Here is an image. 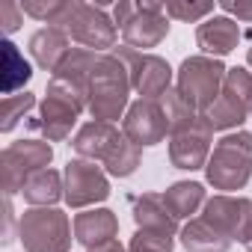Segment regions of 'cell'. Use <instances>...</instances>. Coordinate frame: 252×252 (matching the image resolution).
I'll use <instances>...</instances> for the list:
<instances>
[{"mask_svg": "<svg viewBox=\"0 0 252 252\" xmlns=\"http://www.w3.org/2000/svg\"><path fill=\"white\" fill-rule=\"evenodd\" d=\"M71 149L83 160L104 163L113 178L134 175L137 166H140V158H143V149L134 146L125 134H119L116 125H107V122H86L74 134Z\"/></svg>", "mask_w": 252, "mask_h": 252, "instance_id": "6da1fadb", "label": "cell"}, {"mask_svg": "<svg viewBox=\"0 0 252 252\" xmlns=\"http://www.w3.org/2000/svg\"><path fill=\"white\" fill-rule=\"evenodd\" d=\"M128 92H131V74L113 51L101 54L89 86H86V110L92 122H107L113 125L116 119H125L128 113Z\"/></svg>", "mask_w": 252, "mask_h": 252, "instance_id": "7a4b0ae2", "label": "cell"}, {"mask_svg": "<svg viewBox=\"0 0 252 252\" xmlns=\"http://www.w3.org/2000/svg\"><path fill=\"white\" fill-rule=\"evenodd\" d=\"M83 110H86V89L77 83H68L63 77H51L33 128H39L48 143H63V140H68L74 122Z\"/></svg>", "mask_w": 252, "mask_h": 252, "instance_id": "3957f363", "label": "cell"}, {"mask_svg": "<svg viewBox=\"0 0 252 252\" xmlns=\"http://www.w3.org/2000/svg\"><path fill=\"white\" fill-rule=\"evenodd\" d=\"M205 178L214 190H243L252 178V134H225L208 158Z\"/></svg>", "mask_w": 252, "mask_h": 252, "instance_id": "277c9868", "label": "cell"}, {"mask_svg": "<svg viewBox=\"0 0 252 252\" xmlns=\"http://www.w3.org/2000/svg\"><path fill=\"white\" fill-rule=\"evenodd\" d=\"M51 27H60L71 42L83 45L86 51H110L116 45V21L107 15L104 6L80 3V0H65L63 12Z\"/></svg>", "mask_w": 252, "mask_h": 252, "instance_id": "5b68a950", "label": "cell"}, {"mask_svg": "<svg viewBox=\"0 0 252 252\" xmlns=\"http://www.w3.org/2000/svg\"><path fill=\"white\" fill-rule=\"evenodd\" d=\"M113 21L122 30L128 48L143 51L146 48H158L166 36H169V18L163 12V3H122L113 6Z\"/></svg>", "mask_w": 252, "mask_h": 252, "instance_id": "8992f818", "label": "cell"}, {"mask_svg": "<svg viewBox=\"0 0 252 252\" xmlns=\"http://www.w3.org/2000/svg\"><path fill=\"white\" fill-rule=\"evenodd\" d=\"M225 65L214 57H187L178 68V77H175V89L178 95L199 113L205 116L211 110V104L220 98L222 92V80H225Z\"/></svg>", "mask_w": 252, "mask_h": 252, "instance_id": "52a82bcc", "label": "cell"}, {"mask_svg": "<svg viewBox=\"0 0 252 252\" xmlns=\"http://www.w3.org/2000/svg\"><path fill=\"white\" fill-rule=\"evenodd\" d=\"M18 240L24 252H68L71 222L60 208H30L18 220Z\"/></svg>", "mask_w": 252, "mask_h": 252, "instance_id": "ba28073f", "label": "cell"}, {"mask_svg": "<svg viewBox=\"0 0 252 252\" xmlns=\"http://www.w3.org/2000/svg\"><path fill=\"white\" fill-rule=\"evenodd\" d=\"M246 116H252V71L228 68L222 80V92L211 104L205 119L214 131H231V128H240Z\"/></svg>", "mask_w": 252, "mask_h": 252, "instance_id": "9c48e42d", "label": "cell"}, {"mask_svg": "<svg viewBox=\"0 0 252 252\" xmlns=\"http://www.w3.org/2000/svg\"><path fill=\"white\" fill-rule=\"evenodd\" d=\"M54 160V149L48 140H18L9 143L0 155V172H3V193L15 196L21 193V187L27 184V178H33L42 169H51Z\"/></svg>", "mask_w": 252, "mask_h": 252, "instance_id": "30bf717a", "label": "cell"}, {"mask_svg": "<svg viewBox=\"0 0 252 252\" xmlns=\"http://www.w3.org/2000/svg\"><path fill=\"white\" fill-rule=\"evenodd\" d=\"M113 54L128 65V74H131V89L140 95V98H149V101H160L172 86V68L163 57L158 54H143V51H134V48H113Z\"/></svg>", "mask_w": 252, "mask_h": 252, "instance_id": "8fae6325", "label": "cell"}, {"mask_svg": "<svg viewBox=\"0 0 252 252\" xmlns=\"http://www.w3.org/2000/svg\"><path fill=\"white\" fill-rule=\"evenodd\" d=\"M211 140H214V128L208 125L205 116H199L193 125H187V128L169 134V160H172V166L184 169V172L205 169L208 158L214 152Z\"/></svg>", "mask_w": 252, "mask_h": 252, "instance_id": "7c38bea8", "label": "cell"}, {"mask_svg": "<svg viewBox=\"0 0 252 252\" xmlns=\"http://www.w3.org/2000/svg\"><path fill=\"white\" fill-rule=\"evenodd\" d=\"M63 181H65V205L68 208H89L110 196V181H107L104 169L83 158L65 163Z\"/></svg>", "mask_w": 252, "mask_h": 252, "instance_id": "4fadbf2b", "label": "cell"}, {"mask_svg": "<svg viewBox=\"0 0 252 252\" xmlns=\"http://www.w3.org/2000/svg\"><path fill=\"white\" fill-rule=\"evenodd\" d=\"M202 217L217 225L228 240H240L246 243L252 237V199L246 196H228V193H217L205 202Z\"/></svg>", "mask_w": 252, "mask_h": 252, "instance_id": "5bb4252c", "label": "cell"}, {"mask_svg": "<svg viewBox=\"0 0 252 252\" xmlns=\"http://www.w3.org/2000/svg\"><path fill=\"white\" fill-rule=\"evenodd\" d=\"M122 134L140 149L163 143L166 134H169V122H166V113H163L160 101H149V98L134 101L128 107V113H125V119H122Z\"/></svg>", "mask_w": 252, "mask_h": 252, "instance_id": "9a60e30c", "label": "cell"}, {"mask_svg": "<svg viewBox=\"0 0 252 252\" xmlns=\"http://www.w3.org/2000/svg\"><path fill=\"white\" fill-rule=\"evenodd\" d=\"M116 234H119V220L110 208H92L74 217V240L86 249L104 246L116 240Z\"/></svg>", "mask_w": 252, "mask_h": 252, "instance_id": "2e32d148", "label": "cell"}, {"mask_svg": "<svg viewBox=\"0 0 252 252\" xmlns=\"http://www.w3.org/2000/svg\"><path fill=\"white\" fill-rule=\"evenodd\" d=\"M237 42H240V27L231 18L217 15L196 27V45L205 51V57H214V60L225 57L237 48Z\"/></svg>", "mask_w": 252, "mask_h": 252, "instance_id": "e0dca14e", "label": "cell"}, {"mask_svg": "<svg viewBox=\"0 0 252 252\" xmlns=\"http://www.w3.org/2000/svg\"><path fill=\"white\" fill-rule=\"evenodd\" d=\"M131 205H134V222H137V228L160 231V234H169V237L181 234L178 220L169 214L163 196H158V193H143V196L131 199Z\"/></svg>", "mask_w": 252, "mask_h": 252, "instance_id": "ac0fdd59", "label": "cell"}, {"mask_svg": "<svg viewBox=\"0 0 252 252\" xmlns=\"http://www.w3.org/2000/svg\"><path fill=\"white\" fill-rule=\"evenodd\" d=\"M68 51H71L68 36L60 27H42V30H36L30 36V54H33L36 65L45 68V71H51V74L60 68V63L65 60Z\"/></svg>", "mask_w": 252, "mask_h": 252, "instance_id": "d6986e66", "label": "cell"}, {"mask_svg": "<svg viewBox=\"0 0 252 252\" xmlns=\"http://www.w3.org/2000/svg\"><path fill=\"white\" fill-rule=\"evenodd\" d=\"M181 246L187 252H228L231 240L217 228L211 225L205 217H193L184 228H181Z\"/></svg>", "mask_w": 252, "mask_h": 252, "instance_id": "ffe728a7", "label": "cell"}, {"mask_svg": "<svg viewBox=\"0 0 252 252\" xmlns=\"http://www.w3.org/2000/svg\"><path fill=\"white\" fill-rule=\"evenodd\" d=\"M21 196L36 208H54L60 199H65V181L57 169H42L33 178H27V184L21 187Z\"/></svg>", "mask_w": 252, "mask_h": 252, "instance_id": "44dd1931", "label": "cell"}, {"mask_svg": "<svg viewBox=\"0 0 252 252\" xmlns=\"http://www.w3.org/2000/svg\"><path fill=\"white\" fill-rule=\"evenodd\" d=\"M163 202L169 208V214L175 220H187L193 217L208 199H205V187L199 181H175L166 193H163Z\"/></svg>", "mask_w": 252, "mask_h": 252, "instance_id": "7402d4cb", "label": "cell"}, {"mask_svg": "<svg viewBox=\"0 0 252 252\" xmlns=\"http://www.w3.org/2000/svg\"><path fill=\"white\" fill-rule=\"evenodd\" d=\"M98 60H101V54H95V51H86V48H71L68 54H65V60L60 63V68L54 71V77H63V80H68V83H77V86H89V77H92V71H95V65H98Z\"/></svg>", "mask_w": 252, "mask_h": 252, "instance_id": "603a6c76", "label": "cell"}, {"mask_svg": "<svg viewBox=\"0 0 252 252\" xmlns=\"http://www.w3.org/2000/svg\"><path fill=\"white\" fill-rule=\"evenodd\" d=\"M0 54H3V92L6 95H15V89H21L33 77V68H30V63L24 60V54L9 39H3Z\"/></svg>", "mask_w": 252, "mask_h": 252, "instance_id": "cb8c5ba5", "label": "cell"}, {"mask_svg": "<svg viewBox=\"0 0 252 252\" xmlns=\"http://www.w3.org/2000/svg\"><path fill=\"white\" fill-rule=\"evenodd\" d=\"M160 107H163V113H166V122H169V134H175V131H181V128H187V125H193L196 119H199V113L178 95V89H169L163 98H160Z\"/></svg>", "mask_w": 252, "mask_h": 252, "instance_id": "d4e9b609", "label": "cell"}, {"mask_svg": "<svg viewBox=\"0 0 252 252\" xmlns=\"http://www.w3.org/2000/svg\"><path fill=\"white\" fill-rule=\"evenodd\" d=\"M36 107V95L33 92H18V95H6L3 98V104H0V131L3 134H9L15 125L21 122V119H27V113Z\"/></svg>", "mask_w": 252, "mask_h": 252, "instance_id": "484cf974", "label": "cell"}, {"mask_svg": "<svg viewBox=\"0 0 252 252\" xmlns=\"http://www.w3.org/2000/svg\"><path fill=\"white\" fill-rule=\"evenodd\" d=\"M172 249H175V237L146 228H137V234L128 243V252H172Z\"/></svg>", "mask_w": 252, "mask_h": 252, "instance_id": "4316f807", "label": "cell"}, {"mask_svg": "<svg viewBox=\"0 0 252 252\" xmlns=\"http://www.w3.org/2000/svg\"><path fill=\"white\" fill-rule=\"evenodd\" d=\"M163 12L166 18H175V21H199L205 15L214 12V3H190V0H169L163 3Z\"/></svg>", "mask_w": 252, "mask_h": 252, "instance_id": "83f0119b", "label": "cell"}, {"mask_svg": "<svg viewBox=\"0 0 252 252\" xmlns=\"http://www.w3.org/2000/svg\"><path fill=\"white\" fill-rule=\"evenodd\" d=\"M63 6H65V0H24V3H21V12H27V15H33V18H39V21L54 24L57 15L63 12Z\"/></svg>", "mask_w": 252, "mask_h": 252, "instance_id": "f1b7e54d", "label": "cell"}, {"mask_svg": "<svg viewBox=\"0 0 252 252\" xmlns=\"http://www.w3.org/2000/svg\"><path fill=\"white\" fill-rule=\"evenodd\" d=\"M0 24H3V33H15L21 27V3H15V0H3L0 3Z\"/></svg>", "mask_w": 252, "mask_h": 252, "instance_id": "f546056e", "label": "cell"}, {"mask_svg": "<svg viewBox=\"0 0 252 252\" xmlns=\"http://www.w3.org/2000/svg\"><path fill=\"white\" fill-rule=\"evenodd\" d=\"M220 9L252 24V0H220Z\"/></svg>", "mask_w": 252, "mask_h": 252, "instance_id": "4dcf8cb0", "label": "cell"}, {"mask_svg": "<svg viewBox=\"0 0 252 252\" xmlns=\"http://www.w3.org/2000/svg\"><path fill=\"white\" fill-rule=\"evenodd\" d=\"M3 211H6V237H3V243H12V220H15V214H12V196L3 199Z\"/></svg>", "mask_w": 252, "mask_h": 252, "instance_id": "1f68e13d", "label": "cell"}, {"mask_svg": "<svg viewBox=\"0 0 252 252\" xmlns=\"http://www.w3.org/2000/svg\"><path fill=\"white\" fill-rule=\"evenodd\" d=\"M89 252H128L119 240H110V243H104V246H95V249H89Z\"/></svg>", "mask_w": 252, "mask_h": 252, "instance_id": "d6a6232c", "label": "cell"}, {"mask_svg": "<svg viewBox=\"0 0 252 252\" xmlns=\"http://www.w3.org/2000/svg\"><path fill=\"white\" fill-rule=\"evenodd\" d=\"M246 63H249V65H252V48H249V51H246Z\"/></svg>", "mask_w": 252, "mask_h": 252, "instance_id": "836d02e7", "label": "cell"}, {"mask_svg": "<svg viewBox=\"0 0 252 252\" xmlns=\"http://www.w3.org/2000/svg\"><path fill=\"white\" fill-rule=\"evenodd\" d=\"M243 246H246V249H249V252H252V237H249V240H246V243H243Z\"/></svg>", "mask_w": 252, "mask_h": 252, "instance_id": "e575fe53", "label": "cell"}]
</instances>
